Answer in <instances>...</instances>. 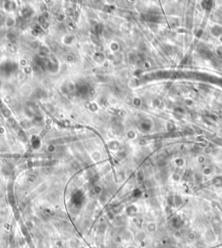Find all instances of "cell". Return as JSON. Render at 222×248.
I'll return each mask as SVG.
<instances>
[{"label":"cell","instance_id":"1","mask_svg":"<svg viewBox=\"0 0 222 248\" xmlns=\"http://www.w3.org/2000/svg\"><path fill=\"white\" fill-rule=\"evenodd\" d=\"M182 224H183V221L181 217H174L172 219V226L175 229H179L180 227H181Z\"/></svg>","mask_w":222,"mask_h":248},{"label":"cell","instance_id":"2","mask_svg":"<svg viewBox=\"0 0 222 248\" xmlns=\"http://www.w3.org/2000/svg\"><path fill=\"white\" fill-rule=\"evenodd\" d=\"M174 206L179 207V206L181 204V198L180 196H174Z\"/></svg>","mask_w":222,"mask_h":248},{"label":"cell","instance_id":"4","mask_svg":"<svg viewBox=\"0 0 222 248\" xmlns=\"http://www.w3.org/2000/svg\"><path fill=\"white\" fill-rule=\"evenodd\" d=\"M187 238H188L189 240H191V241L194 240V239L196 238V234L194 233L193 232H188V233H187Z\"/></svg>","mask_w":222,"mask_h":248},{"label":"cell","instance_id":"3","mask_svg":"<svg viewBox=\"0 0 222 248\" xmlns=\"http://www.w3.org/2000/svg\"><path fill=\"white\" fill-rule=\"evenodd\" d=\"M156 228H157L156 225H155V223H153V222L149 223V224H148V230L149 232H155V230H156Z\"/></svg>","mask_w":222,"mask_h":248},{"label":"cell","instance_id":"6","mask_svg":"<svg viewBox=\"0 0 222 248\" xmlns=\"http://www.w3.org/2000/svg\"><path fill=\"white\" fill-rule=\"evenodd\" d=\"M174 236L176 237V238H180V237L181 236V232H180L179 231H177L176 232L174 233Z\"/></svg>","mask_w":222,"mask_h":248},{"label":"cell","instance_id":"7","mask_svg":"<svg viewBox=\"0 0 222 248\" xmlns=\"http://www.w3.org/2000/svg\"><path fill=\"white\" fill-rule=\"evenodd\" d=\"M204 160H205L204 156H200V157H199V162H201V163H203V162H204Z\"/></svg>","mask_w":222,"mask_h":248},{"label":"cell","instance_id":"5","mask_svg":"<svg viewBox=\"0 0 222 248\" xmlns=\"http://www.w3.org/2000/svg\"><path fill=\"white\" fill-rule=\"evenodd\" d=\"M203 173H204V174H209L211 173V169L209 167H208V168H206V169H204Z\"/></svg>","mask_w":222,"mask_h":248}]
</instances>
